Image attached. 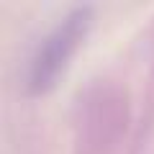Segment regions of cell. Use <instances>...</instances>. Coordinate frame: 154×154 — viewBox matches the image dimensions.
Wrapping results in <instances>:
<instances>
[{"label": "cell", "mask_w": 154, "mask_h": 154, "mask_svg": "<svg viewBox=\"0 0 154 154\" xmlns=\"http://www.w3.org/2000/svg\"><path fill=\"white\" fill-rule=\"evenodd\" d=\"M90 23H93V11L88 5L72 8L67 16H62L54 23L49 33L41 38V44L36 46L31 57V67H28V93L41 95L49 88H54L57 77L64 72L67 62L77 51L80 41L85 38Z\"/></svg>", "instance_id": "cell-1"}]
</instances>
